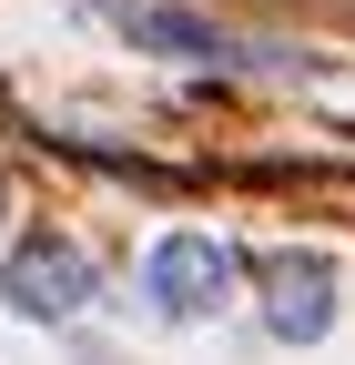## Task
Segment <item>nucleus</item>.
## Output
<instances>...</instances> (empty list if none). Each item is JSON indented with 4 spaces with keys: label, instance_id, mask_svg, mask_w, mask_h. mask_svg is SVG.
<instances>
[{
    "label": "nucleus",
    "instance_id": "obj_1",
    "mask_svg": "<svg viewBox=\"0 0 355 365\" xmlns=\"http://www.w3.org/2000/svg\"><path fill=\"white\" fill-rule=\"evenodd\" d=\"M92 254H81L71 234H21L11 264H0V304L21 314V325H71L81 304H92Z\"/></svg>",
    "mask_w": 355,
    "mask_h": 365
},
{
    "label": "nucleus",
    "instance_id": "obj_2",
    "mask_svg": "<svg viewBox=\"0 0 355 365\" xmlns=\"http://www.w3.org/2000/svg\"><path fill=\"white\" fill-rule=\"evenodd\" d=\"M234 274H244V254L224 234H163L153 264H143V294H153V314H173V325H203V314L234 304Z\"/></svg>",
    "mask_w": 355,
    "mask_h": 365
},
{
    "label": "nucleus",
    "instance_id": "obj_3",
    "mask_svg": "<svg viewBox=\"0 0 355 365\" xmlns=\"http://www.w3.org/2000/svg\"><path fill=\"white\" fill-rule=\"evenodd\" d=\"M254 284H264V335L274 345H315L325 325H335V264L315 254V244H284V254H264L254 264Z\"/></svg>",
    "mask_w": 355,
    "mask_h": 365
},
{
    "label": "nucleus",
    "instance_id": "obj_4",
    "mask_svg": "<svg viewBox=\"0 0 355 365\" xmlns=\"http://www.w3.org/2000/svg\"><path fill=\"white\" fill-rule=\"evenodd\" d=\"M112 21L143 41V51H173V61H254L244 41L224 21H203V11H173V0H112Z\"/></svg>",
    "mask_w": 355,
    "mask_h": 365
}]
</instances>
